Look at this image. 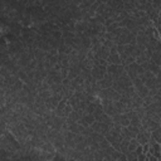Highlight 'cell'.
I'll use <instances>...</instances> for the list:
<instances>
[{
  "label": "cell",
  "mask_w": 161,
  "mask_h": 161,
  "mask_svg": "<svg viewBox=\"0 0 161 161\" xmlns=\"http://www.w3.org/2000/svg\"><path fill=\"white\" fill-rule=\"evenodd\" d=\"M108 55H110V48H107L102 44V47L99 48V50L97 52L96 54H94V58H102V59H106L108 58Z\"/></svg>",
  "instance_id": "cell-1"
},
{
  "label": "cell",
  "mask_w": 161,
  "mask_h": 161,
  "mask_svg": "<svg viewBox=\"0 0 161 161\" xmlns=\"http://www.w3.org/2000/svg\"><path fill=\"white\" fill-rule=\"evenodd\" d=\"M107 62H108V64H122V59L118 53H115V54L110 53V55H108V58H107Z\"/></svg>",
  "instance_id": "cell-2"
},
{
  "label": "cell",
  "mask_w": 161,
  "mask_h": 161,
  "mask_svg": "<svg viewBox=\"0 0 161 161\" xmlns=\"http://www.w3.org/2000/svg\"><path fill=\"white\" fill-rule=\"evenodd\" d=\"M40 150L45 151V152H50V154H55L57 152V149L53 142H50V141H47V142L43 144V146L40 147Z\"/></svg>",
  "instance_id": "cell-3"
},
{
  "label": "cell",
  "mask_w": 161,
  "mask_h": 161,
  "mask_svg": "<svg viewBox=\"0 0 161 161\" xmlns=\"http://www.w3.org/2000/svg\"><path fill=\"white\" fill-rule=\"evenodd\" d=\"M136 40H137V44H142V45H147L149 40H150V37H147L144 33H140V34H137L136 37Z\"/></svg>",
  "instance_id": "cell-4"
},
{
  "label": "cell",
  "mask_w": 161,
  "mask_h": 161,
  "mask_svg": "<svg viewBox=\"0 0 161 161\" xmlns=\"http://www.w3.org/2000/svg\"><path fill=\"white\" fill-rule=\"evenodd\" d=\"M149 92H150V89L146 87L145 84H144V86H141V87H139V88H136V93L139 94L141 98L147 97V96H149Z\"/></svg>",
  "instance_id": "cell-5"
},
{
  "label": "cell",
  "mask_w": 161,
  "mask_h": 161,
  "mask_svg": "<svg viewBox=\"0 0 161 161\" xmlns=\"http://www.w3.org/2000/svg\"><path fill=\"white\" fill-rule=\"evenodd\" d=\"M97 83H98V86L101 87L102 89H103V88H110V87H112V84H113L112 80H108L107 78L99 79V80H97Z\"/></svg>",
  "instance_id": "cell-6"
},
{
  "label": "cell",
  "mask_w": 161,
  "mask_h": 161,
  "mask_svg": "<svg viewBox=\"0 0 161 161\" xmlns=\"http://www.w3.org/2000/svg\"><path fill=\"white\" fill-rule=\"evenodd\" d=\"M151 137L155 139V141L157 144H161V127H159V129H156L151 132Z\"/></svg>",
  "instance_id": "cell-7"
},
{
  "label": "cell",
  "mask_w": 161,
  "mask_h": 161,
  "mask_svg": "<svg viewBox=\"0 0 161 161\" xmlns=\"http://www.w3.org/2000/svg\"><path fill=\"white\" fill-rule=\"evenodd\" d=\"M149 69H150L151 72H152L155 75H157V74H159V72L161 70L160 65H159V64H156L155 62H152V60H151V59H150V67H149Z\"/></svg>",
  "instance_id": "cell-8"
},
{
  "label": "cell",
  "mask_w": 161,
  "mask_h": 161,
  "mask_svg": "<svg viewBox=\"0 0 161 161\" xmlns=\"http://www.w3.org/2000/svg\"><path fill=\"white\" fill-rule=\"evenodd\" d=\"M80 75H82L84 79L92 77V69H89V68H83L82 72H80Z\"/></svg>",
  "instance_id": "cell-9"
},
{
  "label": "cell",
  "mask_w": 161,
  "mask_h": 161,
  "mask_svg": "<svg viewBox=\"0 0 161 161\" xmlns=\"http://www.w3.org/2000/svg\"><path fill=\"white\" fill-rule=\"evenodd\" d=\"M121 135L124 136V139H126V140H131V134H130L129 127H122V130H121Z\"/></svg>",
  "instance_id": "cell-10"
},
{
  "label": "cell",
  "mask_w": 161,
  "mask_h": 161,
  "mask_svg": "<svg viewBox=\"0 0 161 161\" xmlns=\"http://www.w3.org/2000/svg\"><path fill=\"white\" fill-rule=\"evenodd\" d=\"M50 35L52 37H53L54 38V39H60V38H62L63 37V33H62V30H59V29H57V30H53V32H52L50 33Z\"/></svg>",
  "instance_id": "cell-11"
},
{
  "label": "cell",
  "mask_w": 161,
  "mask_h": 161,
  "mask_svg": "<svg viewBox=\"0 0 161 161\" xmlns=\"http://www.w3.org/2000/svg\"><path fill=\"white\" fill-rule=\"evenodd\" d=\"M126 157L129 161H135V160H137V154L135 151H129V152L126 154Z\"/></svg>",
  "instance_id": "cell-12"
},
{
  "label": "cell",
  "mask_w": 161,
  "mask_h": 161,
  "mask_svg": "<svg viewBox=\"0 0 161 161\" xmlns=\"http://www.w3.org/2000/svg\"><path fill=\"white\" fill-rule=\"evenodd\" d=\"M117 68H118V64H108L107 65V72L108 73H117Z\"/></svg>",
  "instance_id": "cell-13"
},
{
  "label": "cell",
  "mask_w": 161,
  "mask_h": 161,
  "mask_svg": "<svg viewBox=\"0 0 161 161\" xmlns=\"http://www.w3.org/2000/svg\"><path fill=\"white\" fill-rule=\"evenodd\" d=\"M110 146H111V144H110V141H108V140L106 139V137L101 141V142H99V147L103 149V150L107 149V147H110Z\"/></svg>",
  "instance_id": "cell-14"
},
{
  "label": "cell",
  "mask_w": 161,
  "mask_h": 161,
  "mask_svg": "<svg viewBox=\"0 0 161 161\" xmlns=\"http://www.w3.org/2000/svg\"><path fill=\"white\" fill-rule=\"evenodd\" d=\"M52 94H53V93H52L50 89H48V91H45V89H44V91H40V92H39V96H40L42 98H44V99H45V98H49Z\"/></svg>",
  "instance_id": "cell-15"
},
{
  "label": "cell",
  "mask_w": 161,
  "mask_h": 161,
  "mask_svg": "<svg viewBox=\"0 0 161 161\" xmlns=\"http://www.w3.org/2000/svg\"><path fill=\"white\" fill-rule=\"evenodd\" d=\"M60 75H62V78H67L68 77V74H69V68L68 67H62V69H60Z\"/></svg>",
  "instance_id": "cell-16"
},
{
  "label": "cell",
  "mask_w": 161,
  "mask_h": 161,
  "mask_svg": "<svg viewBox=\"0 0 161 161\" xmlns=\"http://www.w3.org/2000/svg\"><path fill=\"white\" fill-rule=\"evenodd\" d=\"M152 6L155 10L160 12L161 10V0H152Z\"/></svg>",
  "instance_id": "cell-17"
},
{
  "label": "cell",
  "mask_w": 161,
  "mask_h": 161,
  "mask_svg": "<svg viewBox=\"0 0 161 161\" xmlns=\"http://www.w3.org/2000/svg\"><path fill=\"white\" fill-rule=\"evenodd\" d=\"M103 45H105V47H107V48H112V47L113 45H115V42H113V40H108V39H105V42H103Z\"/></svg>",
  "instance_id": "cell-18"
},
{
  "label": "cell",
  "mask_w": 161,
  "mask_h": 161,
  "mask_svg": "<svg viewBox=\"0 0 161 161\" xmlns=\"http://www.w3.org/2000/svg\"><path fill=\"white\" fill-rule=\"evenodd\" d=\"M144 74H145V77H146V78H147V79H149V78H154V77H156V75H155V74H154L152 72H151V70H150V69H147V70H145V73H144Z\"/></svg>",
  "instance_id": "cell-19"
},
{
  "label": "cell",
  "mask_w": 161,
  "mask_h": 161,
  "mask_svg": "<svg viewBox=\"0 0 161 161\" xmlns=\"http://www.w3.org/2000/svg\"><path fill=\"white\" fill-rule=\"evenodd\" d=\"M110 53H111V54H115V53H117V44H115V45H113L112 48L110 49Z\"/></svg>",
  "instance_id": "cell-20"
},
{
  "label": "cell",
  "mask_w": 161,
  "mask_h": 161,
  "mask_svg": "<svg viewBox=\"0 0 161 161\" xmlns=\"http://www.w3.org/2000/svg\"><path fill=\"white\" fill-rule=\"evenodd\" d=\"M155 24H156V27H157V30H160L161 29V18H159L155 22Z\"/></svg>",
  "instance_id": "cell-21"
},
{
  "label": "cell",
  "mask_w": 161,
  "mask_h": 161,
  "mask_svg": "<svg viewBox=\"0 0 161 161\" xmlns=\"http://www.w3.org/2000/svg\"><path fill=\"white\" fill-rule=\"evenodd\" d=\"M159 18H161V10H160V13H159Z\"/></svg>",
  "instance_id": "cell-22"
},
{
  "label": "cell",
  "mask_w": 161,
  "mask_h": 161,
  "mask_svg": "<svg viewBox=\"0 0 161 161\" xmlns=\"http://www.w3.org/2000/svg\"><path fill=\"white\" fill-rule=\"evenodd\" d=\"M160 149H161V144H160Z\"/></svg>",
  "instance_id": "cell-23"
}]
</instances>
